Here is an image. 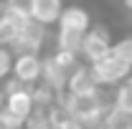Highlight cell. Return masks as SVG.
<instances>
[{"instance_id": "obj_1", "label": "cell", "mask_w": 132, "mask_h": 129, "mask_svg": "<svg viewBox=\"0 0 132 129\" xmlns=\"http://www.w3.org/2000/svg\"><path fill=\"white\" fill-rule=\"evenodd\" d=\"M64 101V106L69 109L71 114V119H76V122H81L86 124L89 129H97L102 127V122H104V114H107V101L102 94H66V96H59Z\"/></svg>"}, {"instance_id": "obj_2", "label": "cell", "mask_w": 132, "mask_h": 129, "mask_svg": "<svg viewBox=\"0 0 132 129\" xmlns=\"http://www.w3.org/2000/svg\"><path fill=\"white\" fill-rule=\"evenodd\" d=\"M92 68H94V73H97L102 86H112V84H119V81L132 76V63L125 61V58H119V56H114V53L94 61Z\"/></svg>"}, {"instance_id": "obj_3", "label": "cell", "mask_w": 132, "mask_h": 129, "mask_svg": "<svg viewBox=\"0 0 132 129\" xmlns=\"http://www.w3.org/2000/svg\"><path fill=\"white\" fill-rule=\"evenodd\" d=\"M43 43H46V23L28 18L20 35L10 43V48H13V53H38L43 48Z\"/></svg>"}, {"instance_id": "obj_4", "label": "cell", "mask_w": 132, "mask_h": 129, "mask_svg": "<svg viewBox=\"0 0 132 129\" xmlns=\"http://www.w3.org/2000/svg\"><path fill=\"white\" fill-rule=\"evenodd\" d=\"M109 53H112V41H109V33L104 28H94L84 35L81 56L86 58V63H94V61L109 56Z\"/></svg>"}, {"instance_id": "obj_5", "label": "cell", "mask_w": 132, "mask_h": 129, "mask_svg": "<svg viewBox=\"0 0 132 129\" xmlns=\"http://www.w3.org/2000/svg\"><path fill=\"white\" fill-rule=\"evenodd\" d=\"M13 76L31 86L43 79V61L36 53H18V58L13 61Z\"/></svg>"}, {"instance_id": "obj_6", "label": "cell", "mask_w": 132, "mask_h": 129, "mask_svg": "<svg viewBox=\"0 0 132 129\" xmlns=\"http://www.w3.org/2000/svg\"><path fill=\"white\" fill-rule=\"evenodd\" d=\"M99 86H102V84H99L92 63H79L74 68V73H71L66 89H69V94H97Z\"/></svg>"}, {"instance_id": "obj_7", "label": "cell", "mask_w": 132, "mask_h": 129, "mask_svg": "<svg viewBox=\"0 0 132 129\" xmlns=\"http://www.w3.org/2000/svg\"><path fill=\"white\" fill-rule=\"evenodd\" d=\"M71 73H74V68L69 63H64L56 53H51L48 58L43 61V81H46L48 86H53L56 91H61L64 86H69Z\"/></svg>"}, {"instance_id": "obj_8", "label": "cell", "mask_w": 132, "mask_h": 129, "mask_svg": "<svg viewBox=\"0 0 132 129\" xmlns=\"http://www.w3.org/2000/svg\"><path fill=\"white\" fill-rule=\"evenodd\" d=\"M5 106L10 109L13 114H18L20 119H26L28 122V116L36 112V96H33V91L28 86H23V89H18V91H10L8 94V101H5Z\"/></svg>"}, {"instance_id": "obj_9", "label": "cell", "mask_w": 132, "mask_h": 129, "mask_svg": "<svg viewBox=\"0 0 132 129\" xmlns=\"http://www.w3.org/2000/svg\"><path fill=\"white\" fill-rule=\"evenodd\" d=\"M26 20H28L26 15H20V13L10 10V8H8L5 13H0V43H3V46H10L18 35H20Z\"/></svg>"}, {"instance_id": "obj_10", "label": "cell", "mask_w": 132, "mask_h": 129, "mask_svg": "<svg viewBox=\"0 0 132 129\" xmlns=\"http://www.w3.org/2000/svg\"><path fill=\"white\" fill-rule=\"evenodd\" d=\"M61 13H64V3H61V0H36L31 18L51 25V23H56V20L61 18Z\"/></svg>"}, {"instance_id": "obj_11", "label": "cell", "mask_w": 132, "mask_h": 129, "mask_svg": "<svg viewBox=\"0 0 132 129\" xmlns=\"http://www.w3.org/2000/svg\"><path fill=\"white\" fill-rule=\"evenodd\" d=\"M89 23H92L89 20V13L84 8H79V5L66 8L64 13H61V18H59V25L61 28H74V31H86Z\"/></svg>"}, {"instance_id": "obj_12", "label": "cell", "mask_w": 132, "mask_h": 129, "mask_svg": "<svg viewBox=\"0 0 132 129\" xmlns=\"http://www.w3.org/2000/svg\"><path fill=\"white\" fill-rule=\"evenodd\" d=\"M84 31H74V28H61L56 35V48L61 51H71V53H81L84 46Z\"/></svg>"}, {"instance_id": "obj_13", "label": "cell", "mask_w": 132, "mask_h": 129, "mask_svg": "<svg viewBox=\"0 0 132 129\" xmlns=\"http://www.w3.org/2000/svg\"><path fill=\"white\" fill-rule=\"evenodd\" d=\"M107 129H132V112L127 109H119V106H109L107 114H104V122H102Z\"/></svg>"}, {"instance_id": "obj_14", "label": "cell", "mask_w": 132, "mask_h": 129, "mask_svg": "<svg viewBox=\"0 0 132 129\" xmlns=\"http://www.w3.org/2000/svg\"><path fill=\"white\" fill-rule=\"evenodd\" d=\"M112 104L119 106V109L132 112V76L127 79V84H122V86L114 91V101H112Z\"/></svg>"}, {"instance_id": "obj_15", "label": "cell", "mask_w": 132, "mask_h": 129, "mask_svg": "<svg viewBox=\"0 0 132 129\" xmlns=\"http://www.w3.org/2000/svg\"><path fill=\"white\" fill-rule=\"evenodd\" d=\"M112 53L132 63V35H130V38H122V41H117V43H112Z\"/></svg>"}, {"instance_id": "obj_16", "label": "cell", "mask_w": 132, "mask_h": 129, "mask_svg": "<svg viewBox=\"0 0 132 129\" xmlns=\"http://www.w3.org/2000/svg\"><path fill=\"white\" fill-rule=\"evenodd\" d=\"M33 5H36V0H8V8L20 13V15H26V18L33 15Z\"/></svg>"}, {"instance_id": "obj_17", "label": "cell", "mask_w": 132, "mask_h": 129, "mask_svg": "<svg viewBox=\"0 0 132 129\" xmlns=\"http://www.w3.org/2000/svg\"><path fill=\"white\" fill-rule=\"evenodd\" d=\"M59 129H89L86 124H81V122H76V119H69L64 127H59Z\"/></svg>"}, {"instance_id": "obj_18", "label": "cell", "mask_w": 132, "mask_h": 129, "mask_svg": "<svg viewBox=\"0 0 132 129\" xmlns=\"http://www.w3.org/2000/svg\"><path fill=\"white\" fill-rule=\"evenodd\" d=\"M125 5H127V8H130V10H132V0H125Z\"/></svg>"}, {"instance_id": "obj_19", "label": "cell", "mask_w": 132, "mask_h": 129, "mask_svg": "<svg viewBox=\"0 0 132 129\" xmlns=\"http://www.w3.org/2000/svg\"><path fill=\"white\" fill-rule=\"evenodd\" d=\"M97 129H107V127H104V124H102V127H97Z\"/></svg>"}, {"instance_id": "obj_20", "label": "cell", "mask_w": 132, "mask_h": 129, "mask_svg": "<svg viewBox=\"0 0 132 129\" xmlns=\"http://www.w3.org/2000/svg\"><path fill=\"white\" fill-rule=\"evenodd\" d=\"M43 129H53V127H43Z\"/></svg>"}]
</instances>
